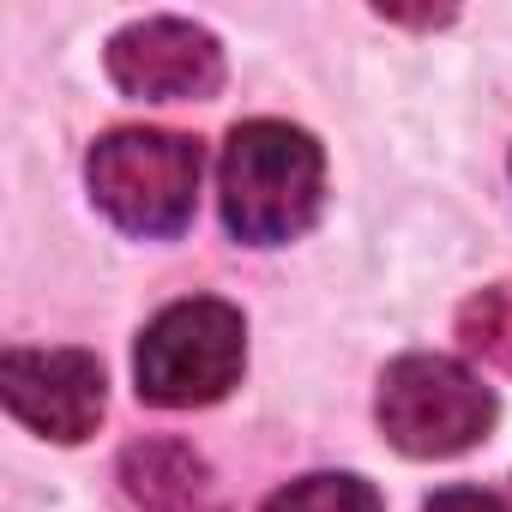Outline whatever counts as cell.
<instances>
[{
	"instance_id": "3957f363",
	"label": "cell",
	"mask_w": 512,
	"mask_h": 512,
	"mask_svg": "<svg viewBox=\"0 0 512 512\" xmlns=\"http://www.w3.org/2000/svg\"><path fill=\"white\" fill-rule=\"evenodd\" d=\"M247 368V326L229 302L217 296H187L169 302L133 350V380L139 398L157 410H199L217 404Z\"/></svg>"
},
{
	"instance_id": "277c9868",
	"label": "cell",
	"mask_w": 512,
	"mask_h": 512,
	"mask_svg": "<svg viewBox=\"0 0 512 512\" xmlns=\"http://www.w3.org/2000/svg\"><path fill=\"white\" fill-rule=\"evenodd\" d=\"M374 416L404 458H458L494 428V392L464 362L416 350L380 374Z\"/></svg>"
},
{
	"instance_id": "6da1fadb",
	"label": "cell",
	"mask_w": 512,
	"mask_h": 512,
	"mask_svg": "<svg viewBox=\"0 0 512 512\" xmlns=\"http://www.w3.org/2000/svg\"><path fill=\"white\" fill-rule=\"evenodd\" d=\"M223 229L247 247H284L314 229L326 205V151L308 127L241 121L217 157Z\"/></svg>"
},
{
	"instance_id": "52a82bcc",
	"label": "cell",
	"mask_w": 512,
	"mask_h": 512,
	"mask_svg": "<svg viewBox=\"0 0 512 512\" xmlns=\"http://www.w3.org/2000/svg\"><path fill=\"white\" fill-rule=\"evenodd\" d=\"M121 470H127V488L145 512H217L205 494L199 458H187L181 446H133Z\"/></svg>"
},
{
	"instance_id": "7a4b0ae2",
	"label": "cell",
	"mask_w": 512,
	"mask_h": 512,
	"mask_svg": "<svg viewBox=\"0 0 512 512\" xmlns=\"http://www.w3.org/2000/svg\"><path fill=\"white\" fill-rule=\"evenodd\" d=\"M199 175L205 157L187 133H163V127H121L103 133L85 157V181L97 211L145 241H169L193 223L199 211Z\"/></svg>"
},
{
	"instance_id": "5b68a950",
	"label": "cell",
	"mask_w": 512,
	"mask_h": 512,
	"mask_svg": "<svg viewBox=\"0 0 512 512\" xmlns=\"http://www.w3.org/2000/svg\"><path fill=\"white\" fill-rule=\"evenodd\" d=\"M103 67L133 103H193L223 85V49L193 19H139L115 31Z\"/></svg>"
},
{
	"instance_id": "9c48e42d",
	"label": "cell",
	"mask_w": 512,
	"mask_h": 512,
	"mask_svg": "<svg viewBox=\"0 0 512 512\" xmlns=\"http://www.w3.org/2000/svg\"><path fill=\"white\" fill-rule=\"evenodd\" d=\"M464 344L476 350V356H488V362H500V368H512V284H494V290H482L470 308H464Z\"/></svg>"
},
{
	"instance_id": "8992f818",
	"label": "cell",
	"mask_w": 512,
	"mask_h": 512,
	"mask_svg": "<svg viewBox=\"0 0 512 512\" xmlns=\"http://www.w3.org/2000/svg\"><path fill=\"white\" fill-rule=\"evenodd\" d=\"M0 398L43 440H85L103 422V362L91 350H7Z\"/></svg>"
},
{
	"instance_id": "30bf717a",
	"label": "cell",
	"mask_w": 512,
	"mask_h": 512,
	"mask_svg": "<svg viewBox=\"0 0 512 512\" xmlns=\"http://www.w3.org/2000/svg\"><path fill=\"white\" fill-rule=\"evenodd\" d=\"M422 512H512V500L488 494V488H440Z\"/></svg>"
},
{
	"instance_id": "ba28073f",
	"label": "cell",
	"mask_w": 512,
	"mask_h": 512,
	"mask_svg": "<svg viewBox=\"0 0 512 512\" xmlns=\"http://www.w3.org/2000/svg\"><path fill=\"white\" fill-rule=\"evenodd\" d=\"M260 512H386V506H380V488L362 482L356 470H314L278 488Z\"/></svg>"
}]
</instances>
